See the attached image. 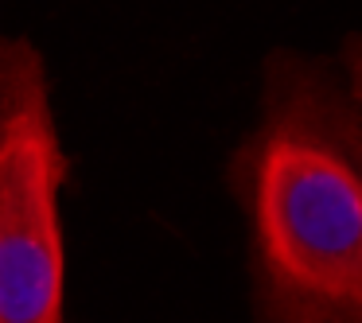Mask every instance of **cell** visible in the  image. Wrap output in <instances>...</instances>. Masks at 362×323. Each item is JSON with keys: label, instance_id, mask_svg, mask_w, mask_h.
<instances>
[{"label": "cell", "instance_id": "obj_2", "mask_svg": "<svg viewBox=\"0 0 362 323\" xmlns=\"http://www.w3.org/2000/svg\"><path fill=\"white\" fill-rule=\"evenodd\" d=\"M66 175L47 59L0 32V323H66Z\"/></svg>", "mask_w": 362, "mask_h": 323}, {"label": "cell", "instance_id": "obj_1", "mask_svg": "<svg viewBox=\"0 0 362 323\" xmlns=\"http://www.w3.org/2000/svg\"><path fill=\"white\" fill-rule=\"evenodd\" d=\"M253 323H362V40L276 43L226 164Z\"/></svg>", "mask_w": 362, "mask_h": 323}]
</instances>
